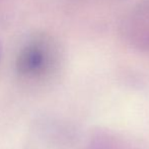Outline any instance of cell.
Wrapping results in <instances>:
<instances>
[{"label": "cell", "instance_id": "obj_1", "mask_svg": "<svg viewBox=\"0 0 149 149\" xmlns=\"http://www.w3.org/2000/svg\"><path fill=\"white\" fill-rule=\"evenodd\" d=\"M51 44L43 38L28 43L16 60V70L22 76L35 77L43 74L52 59Z\"/></svg>", "mask_w": 149, "mask_h": 149}]
</instances>
